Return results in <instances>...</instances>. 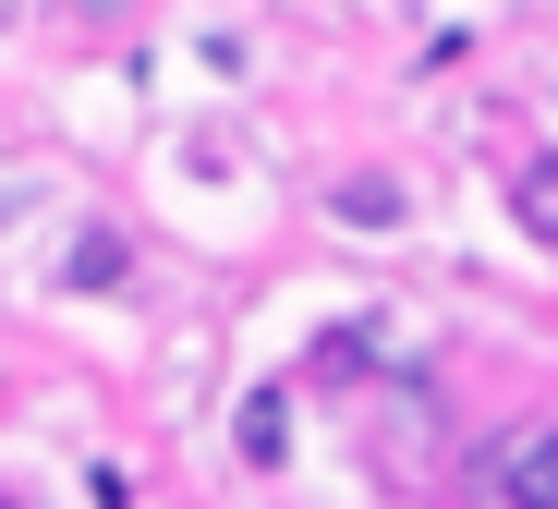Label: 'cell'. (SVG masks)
Segmentation results:
<instances>
[{
	"label": "cell",
	"mask_w": 558,
	"mask_h": 509,
	"mask_svg": "<svg viewBox=\"0 0 558 509\" xmlns=\"http://www.w3.org/2000/svg\"><path fill=\"white\" fill-rule=\"evenodd\" d=\"M340 219H352V231H389V219H401V194H389V182H352V194H340Z\"/></svg>",
	"instance_id": "5"
},
{
	"label": "cell",
	"mask_w": 558,
	"mask_h": 509,
	"mask_svg": "<svg viewBox=\"0 0 558 509\" xmlns=\"http://www.w3.org/2000/svg\"><path fill=\"white\" fill-rule=\"evenodd\" d=\"M110 279H134V243L122 231H85L73 243V291H110Z\"/></svg>",
	"instance_id": "4"
},
{
	"label": "cell",
	"mask_w": 558,
	"mask_h": 509,
	"mask_svg": "<svg viewBox=\"0 0 558 509\" xmlns=\"http://www.w3.org/2000/svg\"><path fill=\"white\" fill-rule=\"evenodd\" d=\"M510 219H522V243L558 255V158H522V170H510Z\"/></svg>",
	"instance_id": "2"
},
{
	"label": "cell",
	"mask_w": 558,
	"mask_h": 509,
	"mask_svg": "<svg viewBox=\"0 0 558 509\" xmlns=\"http://www.w3.org/2000/svg\"><path fill=\"white\" fill-rule=\"evenodd\" d=\"M498 497H510V509H558V425L498 449Z\"/></svg>",
	"instance_id": "1"
},
{
	"label": "cell",
	"mask_w": 558,
	"mask_h": 509,
	"mask_svg": "<svg viewBox=\"0 0 558 509\" xmlns=\"http://www.w3.org/2000/svg\"><path fill=\"white\" fill-rule=\"evenodd\" d=\"M279 449H292V400L255 388V400H243V461H279Z\"/></svg>",
	"instance_id": "3"
},
{
	"label": "cell",
	"mask_w": 558,
	"mask_h": 509,
	"mask_svg": "<svg viewBox=\"0 0 558 509\" xmlns=\"http://www.w3.org/2000/svg\"><path fill=\"white\" fill-rule=\"evenodd\" d=\"M0 509H25V497H0Z\"/></svg>",
	"instance_id": "6"
}]
</instances>
